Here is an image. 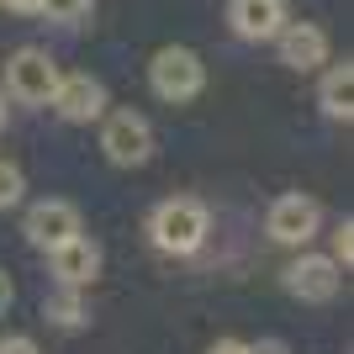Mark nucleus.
Masks as SVG:
<instances>
[{"instance_id":"obj_14","label":"nucleus","mask_w":354,"mask_h":354,"mask_svg":"<svg viewBox=\"0 0 354 354\" xmlns=\"http://www.w3.org/2000/svg\"><path fill=\"white\" fill-rule=\"evenodd\" d=\"M21 196H27V180H21V169H16L11 159H0V212H11Z\"/></svg>"},{"instance_id":"obj_5","label":"nucleus","mask_w":354,"mask_h":354,"mask_svg":"<svg viewBox=\"0 0 354 354\" xmlns=\"http://www.w3.org/2000/svg\"><path fill=\"white\" fill-rule=\"evenodd\" d=\"M21 233H27L32 249L53 254L59 243L80 238V212H74V201H59V196H48V201H32V207H27V222H21Z\"/></svg>"},{"instance_id":"obj_17","label":"nucleus","mask_w":354,"mask_h":354,"mask_svg":"<svg viewBox=\"0 0 354 354\" xmlns=\"http://www.w3.org/2000/svg\"><path fill=\"white\" fill-rule=\"evenodd\" d=\"M0 354H37V344L27 333H11V339H0Z\"/></svg>"},{"instance_id":"obj_2","label":"nucleus","mask_w":354,"mask_h":354,"mask_svg":"<svg viewBox=\"0 0 354 354\" xmlns=\"http://www.w3.org/2000/svg\"><path fill=\"white\" fill-rule=\"evenodd\" d=\"M148 85H153V95L159 101H196L201 95V85H207V64H201V53H191V48H159L153 53V64H148Z\"/></svg>"},{"instance_id":"obj_1","label":"nucleus","mask_w":354,"mask_h":354,"mask_svg":"<svg viewBox=\"0 0 354 354\" xmlns=\"http://www.w3.org/2000/svg\"><path fill=\"white\" fill-rule=\"evenodd\" d=\"M207 207L201 201H191V196H175V201H159L153 207V217H148V233H153V243H159L164 254H196L201 243H207Z\"/></svg>"},{"instance_id":"obj_9","label":"nucleus","mask_w":354,"mask_h":354,"mask_svg":"<svg viewBox=\"0 0 354 354\" xmlns=\"http://www.w3.org/2000/svg\"><path fill=\"white\" fill-rule=\"evenodd\" d=\"M275 48H281V64L296 69V74L328 64V32L317 27V21H286V27L275 32Z\"/></svg>"},{"instance_id":"obj_11","label":"nucleus","mask_w":354,"mask_h":354,"mask_svg":"<svg viewBox=\"0 0 354 354\" xmlns=\"http://www.w3.org/2000/svg\"><path fill=\"white\" fill-rule=\"evenodd\" d=\"M48 265H53L59 286H74V291H80V286L95 281V270H101V249L80 233V238H69V243H59V249L48 254Z\"/></svg>"},{"instance_id":"obj_15","label":"nucleus","mask_w":354,"mask_h":354,"mask_svg":"<svg viewBox=\"0 0 354 354\" xmlns=\"http://www.w3.org/2000/svg\"><path fill=\"white\" fill-rule=\"evenodd\" d=\"M37 16H48V21H80V16H90V0H37Z\"/></svg>"},{"instance_id":"obj_21","label":"nucleus","mask_w":354,"mask_h":354,"mask_svg":"<svg viewBox=\"0 0 354 354\" xmlns=\"http://www.w3.org/2000/svg\"><path fill=\"white\" fill-rule=\"evenodd\" d=\"M0 127H6V90H0Z\"/></svg>"},{"instance_id":"obj_7","label":"nucleus","mask_w":354,"mask_h":354,"mask_svg":"<svg viewBox=\"0 0 354 354\" xmlns=\"http://www.w3.org/2000/svg\"><path fill=\"white\" fill-rule=\"evenodd\" d=\"M317 222H323L317 201H312V196H301V191H291V196H281V201L270 207L265 233L275 238V243H291V249H301V243L317 233Z\"/></svg>"},{"instance_id":"obj_18","label":"nucleus","mask_w":354,"mask_h":354,"mask_svg":"<svg viewBox=\"0 0 354 354\" xmlns=\"http://www.w3.org/2000/svg\"><path fill=\"white\" fill-rule=\"evenodd\" d=\"M207 354H249V344H243V339H217Z\"/></svg>"},{"instance_id":"obj_12","label":"nucleus","mask_w":354,"mask_h":354,"mask_svg":"<svg viewBox=\"0 0 354 354\" xmlns=\"http://www.w3.org/2000/svg\"><path fill=\"white\" fill-rule=\"evenodd\" d=\"M317 106H323V117L333 122H349L354 117V64H328L323 85H317Z\"/></svg>"},{"instance_id":"obj_20","label":"nucleus","mask_w":354,"mask_h":354,"mask_svg":"<svg viewBox=\"0 0 354 354\" xmlns=\"http://www.w3.org/2000/svg\"><path fill=\"white\" fill-rule=\"evenodd\" d=\"M6 6H11L16 16H37V0H6Z\"/></svg>"},{"instance_id":"obj_3","label":"nucleus","mask_w":354,"mask_h":354,"mask_svg":"<svg viewBox=\"0 0 354 354\" xmlns=\"http://www.w3.org/2000/svg\"><path fill=\"white\" fill-rule=\"evenodd\" d=\"M59 85V64L48 59L43 48H16L11 59H6V95L21 106H48Z\"/></svg>"},{"instance_id":"obj_4","label":"nucleus","mask_w":354,"mask_h":354,"mask_svg":"<svg viewBox=\"0 0 354 354\" xmlns=\"http://www.w3.org/2000/svg\"><path fill=\"white\" fill-rule=\"evenodd\" d=\"M101 148H106L111 164L138 169V164H148V153H153V127H148V117H138V111H111V117L101 122Z\"/></svg>"},{"instance_id":"obj_19","label":"nucleus","mask_w":354,"mask_h":354,"mask_svg":"<svg viewBox=\"0 0 354 354\" xmlns=\"http://www.w3.org/2000/svg\"><path fill=\"white\" fill-rule=\"evenodd\" d=\"M11 296H16V291H11V275H6V270H0V312L11 307Z\"/></svg>"},{"instance_id":"obj_10","label":"nucleus","mask_w":354,"mask_h":354,"mask_svg":"<svg viewBox=\"0 0 354 354\" xmlns=\"http://www.w3.org/2000/svg\"><path fill=\"white\" fill-rule=\"evenodd\" d=\"M227 21L243 43H275L286 27V0H227Z\"/></svg>"},{"instance_id":"obj_13","label":"nucleus","mask_w":354,"mask_h":354,"mask_svg":"<svg viewBox=\"0 0 354 354\" xmlns=\"http://www.w3.org/2000/svg\"><path fill=\"white\" fill-rule=\"evenodd\" d=\"M43 312H48V323H59V328H80L90 317V312H85V296L74 291V286H59V291L43 301Z\"/></svg>"},{"instance_id":"obj_8","label":"nucleus","mask_w":354,"mask_h":354,"mask_svg":"<svg viewBox=\"0 0 354 354\" xmlns=\"http://www.w3.org/2000/svg\"><path fill=\"white\" fill-rule=\"evenodd\" d=\"M344 286V270L328 259V254H301L291 270H286V291L296 301H333Z\"/></svg>"},{"instance_id":"obj_16","label":"nucleus","mask_w":354,"mask_h":354,"mask_svg":"<svg viewBox=\"0 0 354 354\" xmlns=\"http://www.w3.org/2000/svg\"><path fill=\"white\" fill-rule=\"evenodd\" d=\"M349 233H354L349 222L333 233V265H339V270H349V259H354V238H349Z\"/></svg>"},{"instance_id":"obj_6","label":"nucleus","mask_w":354,"mask_h":354,"mask_svg":"<svg viewBox=\"0 0 354 354\" xmlns=\"http://www.w3.org/2000/svg\"><path fill=\"white\" fill-rule=\"evenodd\" d=\"M48 106H53L64 122H101L106 117V85L95 74H59Z\"/></svg>"}]
</instances>
